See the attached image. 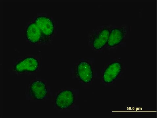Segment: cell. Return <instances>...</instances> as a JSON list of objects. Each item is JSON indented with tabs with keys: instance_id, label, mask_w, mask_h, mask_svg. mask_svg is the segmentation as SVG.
<instances>
[{
	"instance_id": "6da1fadb",
	"label": "cell",
	"mask_w": 157,
	"mask_h": 118,
	"mask_svg": "<svg viewBox=\"0 0 157 118\" xmlns=\"http://www.w3.org/2000/svg\"><path fill=\"white\" fill-rule=\"evenodd\" d=\"M111 30L107 27L95 30L89 35L90 41L96 50L102 49L107 44Z\"/></svg>"
},
{
	"instance_id": "7a4b0ae2",
	"label": "cell",
	"mask_w": 157,
	"mask_h": 118,
	"mask_svg": "<svg viewBox=\"0 0 157 118\" xmlns=\"http://www.w3.org/2000/svg\"><path fill=\"white\" fill-rule=\"evenodd\" d=\"M25 34L27 39L32 44L47 43L49 40L41 32L35 22L31 23L27 26Z\"/></svg>"
},
{
	"instance_id": "3957f363",
	"label": "cell",
	"mask_w": 157,
	"mask_h": 118,
	"mask_svg": "<svg viewBox=\"0 0 157 118\" xmlns=\"http://www.w3.org/2000/svg\"><path fill=\"white\" fill-rule=\"evenodd\" d=\"M76 74L78 78L83 83H89L94 78L93 68L89 62L80 61L76 66Z\"/></svg>"
},
{
	"instance_id": "277c9868",
	"label": "cell",
	"mask_w": 157,
	"mask_h": 118,
	"mask_svg": "<svg viewBox=\"0 0 157 118\" xmlns=\"http://www.w3.org/2000/svg\"><path fill=\"white\" fill-rule=\"evenodd\" d=\"M122 70V63L114 61L105 68L103 74V79L105 83H112L121 74Z\"/></svg>"
},
{
	"instance_id": "5b68a950",
	"label": "cell",
	"mask_w": 157,
	"mask_h": 118,
	"mask_svg": "<svg viewBox=\"0 0 157 118\" xmlns=\"http://www.w3.org/2000/svg\"><path fill=\"white\" fill-rule=\"evenodd\" d=\"M39 62L33 57H27L17 63L14 67V70L18 73L32 72L38 69Z\"/></svg>"
},
{
	"instance_id": "8992f818",
	"label": "cell",
	"mask_w": 157,
	"mask_h": 118,
	"mask_svg": "<svg viewBox=\"0 0 157 118\" xmlns=\"http://www.w3.org/2000/svg\"><path fill=\"white\" fill-rule=\"evenodd\" d=\"M35 22L45 37L50 39L55 31L54 22L50 17L41 16L37 17Z\"/></svg>"
},
{
	"instance_id": "52a82bcc",
	"label": "cell",
	"mask_w": 157,
	"mask_h": 118,
	"mask_svg": "<svg viewBox=\"0 0 157 118\" xmlns=\"http://www.w3.org/2000/svg\"><path fill=\"white\" fill-rule=\"evenodd\" d=\"M75 96L72 90H65L59 92L55 100V104L59 109L65 110L72 106L75 102Z\"/></svg>"
},
{
	"instance_id": "ba28073f",
	"label": "cell",
	"mask_w": 157,
	"mask_h": 118,
	"mask_svg": "<svg viewBox=\"0 0 157 118\" xmlns=\"http://www.w3.org/2000/svg\"><path fill=\"white\" fill-rule=\"evenodd\" d=\"M127 30L123 27H116L111 30L107 45L110 48L118 46L126 38Z\"/></svg>"
},
{
	"instance_id": "9c48e42d",
	"label": "cell",
	"mask_w": 157,
	"mask_h": 118,
	"mask_svg": "<svg viewBox=\"0 0 157 118\" xmlns=\"http://www.w3.org/2000/svg\"><path fill=\"white\" fill-rule=\"evenodd\" d=\"M29 92L32 96L37 100H43L47 97L48 94L45 83L40 80L35 81L32 83Z\"/></svg>"
}]
</instances>
